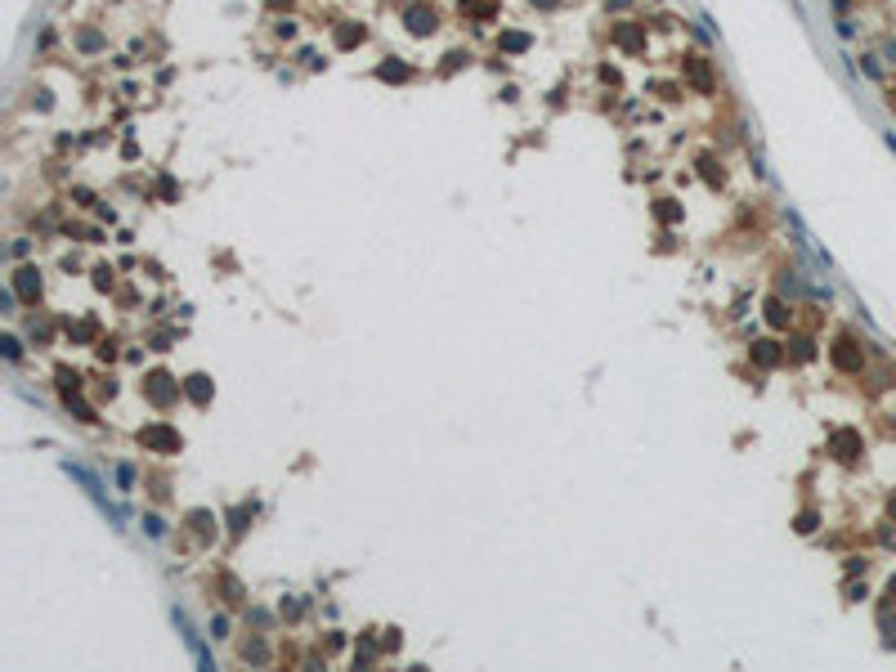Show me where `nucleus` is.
Instances as JSON below:
<instances>
[{"label":"nucleus","mask_w":896,"mask_h":672,"mask_svg":"<svg viewBox=\"0 0 896 672\" xmlns=\"http://www.w3.org/2000/svg\"><path fill=\"white\" fill-rule=\"evenodd\" d=\"M892 516H896V502H892Z\"/></svg>","instance_id":"obj_1"}]
</instances>
